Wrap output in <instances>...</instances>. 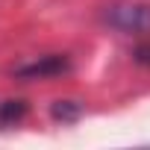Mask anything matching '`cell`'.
Returning a JSON list of instances; mask_svg holds the SVG:
<instances>
[{"label":"cell","instance_id":"1","mask_svg":"<svg viewBox=\"0 0 150 150\" xmlns=\"http://www.w3.org/2000/svg\"><path fill=\"white\" fill-rule=\"evenodd\" d=\"M106 24L121 33H150V6L147 3H112L106 6Z\"/></svg>","mask_w":150,"mask_h":150},{"label":"cell","instance_id":"4","mask_svg":"<svg viewBox=\"0 0 150 150\" xmlns=\"http://www.w3.org/2000/svg\"><path fill=\"white\" fill-rule=\"evenodd\" d=\"M50 112H53L56 121H77L80 112H83V106H80V103H74V100H56Z\"/></svg>","mask_w":150,"mask_h":150},{"label":"cell","instance_id":"2","mask_svg":"<svg viewBox=\"0 0 150 150\" xmlns=\"http://www.w3.org/2000/svg\"><path fill=\"white\" fill-rule=\"evenodd\" d=\"M62 71H68V59L65 56H41L38 62L15 68V74L24 77V80H44V77H53V74H62Z\"/></svg>","mask_w":150,"mask_h":150},{"label":"cell","instance_id":"5","mask_svg":"<svg viewBox=\"0 0 150 150\" xmlns=\"http://www.w3.org/2000/svg\"><path fill=\"white\" fill-rule=\"evenodd\" d=\"M135 62H141V65H150V44H141V47L135 50Z\"/></svg>","mask_w":150,"mask_h":150},{"label":"cell","instance_id":"3","mask_svg":"<svg viewBox=\"0 0 150 150\" xmlns=\"http://www.w3.org/2000/svg\"><path fill=\"white\" fill-rule=\"evenodd\" d=\"M27 103L24 100H3L0 103V124H15L18 118H24Z\"/></svg>","mask_w":150,"mask_h":150}]
</instances>
